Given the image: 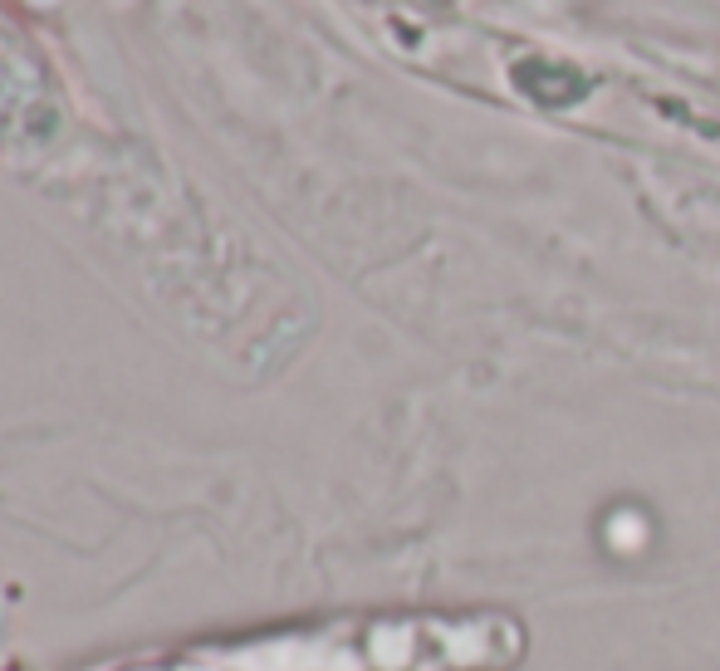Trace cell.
Segmentation results:
<instances>
[{"label":"cell","instance_id":"obj_1","mask_svg":"<svg viewBox=\"0 0 720 671\" xmlns=\"http://www.w3.org/2000/svg\"><path fill=\"white\" fill-rule=\"evenodd\" d=\"M69 89L40 40L0 0V152L49 157L69 138Z\"/></svg>","mask_w":720,"mask_h":671}]
</instances>
